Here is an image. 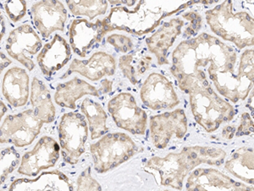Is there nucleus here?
<instances>
[{
	"label": "nucleus",
	"mask_w": 254,
	"mask_h": 191,
	"mask_svg": "<svg viewBox=\"0 0 254 191\" xmlns=\"http://www.w3.org/2000/svg\"><path fill=\"white\" fill-rule=\"evenodd\" d=\"M149 127L153 145L158 149H165L173 137L179 139L185 137L188 133V118L184 110L176 109L151 116Z\"/></svg>",
	"instance_id": "nucleus-9"
},
{
	"label": "nucleus",
	"mask_w": 254,
	"mask_h": 191,
	"mask_svg": "<svg viewBox=\"0 0 254 191\" xmlns=\"http://www.w3.org/2000/svg\"><path fill=\"white\" fill-rule=\"evenodd\" d=\"M44 122L36 116L33 109L9 115L1 125L0 142L17 147L31 145L40 133Z\"/></svg>",
	"instance_id": "nucleus-6"
},
{
	"label": "nucleus",
	"mask_w": 254,
	"mask_h": 191,
	"mask_svg": "<svg viewBox=\"0 0 254 191\" xmlns=\"http://www.w3.org/2000/svg\"><path fill=\"white\" fill-rule=\"evenodd\" d=\"M237 132V128L233 126H226L222 131V138L225 139H233L235 133Z\"/></svg>",
	"instance_id": "nucleus-33"
},
{
	"label": "nucleus",
	"mask_w": 254,
	"mask_h": 191,
	"mask_svg": "<svg viewBox=\"0 0 254 191\" xmlns=\"http://www.w3.org/2000/svg\"><path fill=\"white\" fill-rule=\"evenodd\" d=\"M11 63V61H10L9 58H7L6 55H4L3 52H1V56H0V68H1V69H0V71L3 72V70L4 69L5 67L9 66Z\"/></svg>",
	"instance_id": "nucleus-34"
},
{
	"label": "nucleus",
	"mask_w": 254,
	"mask_h": 191,
	"mask_svg": "<svg viewBox=\"0 0 254 191\" xmlns=\"http://www.w3.org/2000/svg\"><path fill=\"white\" fill-rule=\"evenodd\" d=\"M152 65L153 58L143 49L122 55L119 59L120 69L133 85L138 84L142 76L150 70Z\"/></svg>",
	"instance_id": "nucleus-22"
},
{
	"label": "nucleus",
	"mask_w": 254,
	"mask_h": 191,
	"mask_svg": "<svg viewBox=\"0 0 254 191\" xmlns=\"http://www.w3.org/2000/svg\"><path fill=\"white\" fill-rule=\"evenodd\" d=\"M138 148L129 135L124 133L105 134L90 145L94 169L104 174L127 162L137 152Z\"/></svg>",
	"instance_id": "nucleus-4"
},
{
	"label": "nucleus",
	"mask_w": 254,
	"mask_h": 191,
	"mask_svg": "<svg viewBox=\"0 0 254 191\" xmlns=\"http://www.w3.org/2000/svg\"><path fill=\"white\" fill-rule=\"evenodd\" d=\"M2 93L13 107L24 106L30 96V79L26 71L20 67L8 70L2 81Z\"/></svg>",
	"instance_id": "nucleus-19"
},
{
	"label": "nucleus",
	"mask_w": 254,
	"mask_h": 191,
	"mask_svg": "<svg viewBox=\"0 0 254 191\" xmlns=\"http://www.w3.org/2000/svg\"><path fill=\"white\" fill-rule=\"evenodd\" d=\"M184 21L179 18H175L164 24L160 29L146 39L147 49L156 56L160 66L169 64L168 50L173 45L176 38L181 34Z\"/></svg>",
	"instance_id": "nucleus-20"
},
{
	"label": "nucleus",
	"mask_w": 254,
	"mask_h": 191,
	"mask_svg": "<svg viewBox=\"0 0 254 191\" xmlns=\"http://www.w3.org/2000/svg\"><path fill=\"white\" fill-rule=\"evenodd\" d=\"M81 109L88 121L92 139H98L107 133V114L101 104L86 98L81 103Z\"/></svg>",
	"instance_id": "nucleus-24"
},
{
	"label": "nucleus",
	"mask_w": 254,
	"mask_h": 191,
	"mask_svg": "<svg viewBox=\"0 0 254 191\" xmlns=\"http://www.w3.org/2000/svg\"><path fill=\"white\" fill-rule=\"evenodd\" d=\"M107 42L115 48L116 51L123 53V54L132 51L133 47H134L131 38L127 37L126 35H110L107 38Z\"/></svg>",
	"instance_id": "nucleus-30"
},
{
	"label": "nucleus",
	"mask_w": 254,
	"mask_h": 191,
	"mask_svg": "<svg viewBox=\"0 0 254 191\" xmlns=\"http://www.w3.org/2000/svg\"><path fill=\"white\" fill-rule=\"evenodd\" d=\"M113 83L109 79H104L101 82V86L98 88L88 84L78 78L69 80L61 84L56 88L55 94V103L61 107L69 108L75 110V102L79 98L85 96H98L104 94L110 93L112 91Z\"/></svg>",
	"instance_id": "nucleus-15"
},
{
	"label": "nucleus",
	"mask_w": 254,
	"mask_h": 191,
	"mask_svg": "<svg viewBox=\"0 0 254 191\" xmlns=\"http://www.w3.org/2000/svg\"><path fill=\"white\" fill-rule=\"evenodd\" d=\"M1 118L3 117V114L7 111V108H6L5 104H3V102L1 101Z\"/></svg>",
	"instance_id": "nucleus-37"
},
{
	"label": "nucleus",
	"mask_w": 254,
	"mask_h": 191,
	"mask_svg": "<svg viewBox=\"0 0 254 191\" xmlns=\"http://www.w3.org/2000/svg\"><path fill=\"white\" fill-rule=\"evenodd\" d=\"M233 3L225 1L206 12L212 32L225 41L235 43L239 49L254 45V19L246 12L232 13Z\"/></svg>",
	"instance_id": "nucleus-2"
},
{
	"label": "nucleus",
	"mask_w": 254,
	"mask_h": 191,
	"mask_svg": "<svg viewBox=\"0 0 254 191\" xmlns=\"http://www.w3.org/2000/svg\"><path fill=\"white\" fill-rule=\"evenodd\" d=\"M3 9L13 22H17L26 15V2L22 0L3 2Z\"/></svg>",
	"instance_id": "nucleus-28"
},
{
	"label": "nucleus",
	"mask_w": 254,
	"mask_h": 191,
	"mask_svg": "<svg viewBox=\"0 0 254 191\" xmlns=\"http://www.w3.org/2000/svg\"><path fill=\"white\" fill-rule=\"evenodd\" d=\"M76 191H102L101 186L93 178L90 167H87L78 177Z\"/></svg>",
	"instance_id": "nucleus-29"
},
{
	"label": "nucleus",
	"mask_w": 254,
	"mask_h": 191,
	"mask_svg": "<svg viewBox=\"0 0 254 191\" xmlns=\"http://www.w3.org/2000/svg\"><path fill=\"white\" fill-rule=\"evenodd\" d=\"M237 79H245L253 86L254 84V49L246 50L241 56Z\"/></svg>",
	"instance_id": "nucleus-27"
},
{
	"label": "nucleus",
	"mask_w": 254,
	"mask_h": 191,
	"mask_svg": "<svg viewBox=\"0 0 254 191\" xmlns=\"http://www.w3.org/2000/svg\"><path fill=\"white\" fill-rule=\"evenodd\" d=\"M71 58V48L61 35H55L52 40L44 45L37 57L42 73L47 78L52 77L62 69Z\"/></svg>",
	"instance_id": "nucleus-17"
},
{
	"label": "nucleus",
	"mask_w": 254,
	"mask_h": 191,
	"mask_svg": "<svg viewBox=\"0 0 254 191\" xmlns=\"http://www.w3.org/2000/svg\"><path fill=\"white\" fill-rule=\"evenodd\" d=\"M42 49V40L30 24H23L9 33L6 51L10 57L32 71L35 63L33 56Z\"/></svg>",
	"instance_id": "nucleus-10"
},
{
	"label": "nucleus",
	"mask_w": 254,
	"mask_h": 191,
	"mask_svg": "<svg viewBox=\"0 0 254 191\" xmlns=\"http://www.w3.org/2000/svg\"><path fill=\"white\" fill-rule=\"evenodd\" d=\"M226 152L212 146H188L179 153H170L165 157H152L146 168L156 171L163 186L182 191L186 177L190 172L202 165L220 167L225 162Z\"/></svg>",
	"instance_id": "nucleus-1"
},
{
	"label": "nucleus",
	"mask_w": 254,
	"mask_h": 191,
	"mask_svg": "<svg viewBox=\"0 0 254 191\" xmlns=\"http://www.w3.org/2000/svg\"><path fill=\"white\" fill-rule=\"evenodd\" d=\"M225 168L238 180L254 186V149L242 147L233 151Z\"/></svg>",
	"instance_id": "nucleus-21"
},
{
	"label": "nucleus",
	"mask_w": 254,
	"mask_h": 191,
	"mask_svg": "<svg viewBox=\"0 0 254 191\" xmlns=\"http://www.w3.org/2000/svg\"><path fill=\"white\" fill-rule=\"evenodd\" d=\"M9 191H73L72 182L58 170L44 172L32 180L19 179L12 183Z\"/></svg>",
	"instance_id": "nucleus-18"
},
{
	"label": "nucleus",
	"mask_w": 254,
	"mask_h": 191,
	"mask_svg": "<svg viewBox=\"0 0 254 191\" xmlns=\"http://www.w3.org/2000/svg\"><path fill=\"white\" fill-rule=\"evenodd\" d=\"M252 133H254V122H253L249 113H243L239 127L236 132V135L237 137L243 136V135H249Z\"/></svg>",
	"instance_id": "nucleus-31"
},
{
	"label": "nucleus",
	"mask_w": 254,
	"mask_h": 191,
	"mask_svg": "<svg viewBox=\"0 0 254 191\" xmlns=\"http://www.w3.org/2000/svg\"><path fill=\"white\" fill-rule=\"evenodd\" d=\"M61 146L51 137L41 138L32 151L21 159L18 174L24 176H38L41 171L53 168L60 158Z\"/></svg>",
	"instance_id": "nucleus-12"
},
{
	"label": "nucleus",
	"mask_w": 254,
	"mask_h": 191,
	"mask_svg": "<svg viewBox=\"0 0 254 191\" xmlns=\"http://www.w3.org/2000/svg\"><path fill=\"white\" fill-rule=\"evenodd\" d=\"M5 33V28H4V21H3V15H1V33H0V37H1V40L3 39V37Z\"/></svg>",
	"instance_id": "nucleus-36"
},
{
	"label": "nucleus",
	"mask_w": 254,
	"mask_h": 191,
	"mask_svg": "<svg viewBox=\"0 0 254 191\" xmlns=\"http://www.w3.org/2000/svg\"><path fill=\"white\" fill-rule=\"evenodd\" d=\"M31 103L36 116L44 123L54 122L56 115L51 95L43 82L33 78L31 90Z\"/></svg>",
	"instance_id": "nucleus-23"
},
{
	"label": "nucleus",
	"mask_w": 254,
	"mask_h": 191,
	"mask_svg": "<svg viewBox=\"0 0 254 191\" xmlns=\"http://www.w3.org/2000/svg\"><path fill=\"white\" fill-rule=\"evenodd\" d=\"M116 71V61L113 55L99 51L93 54L88 60L74 59L69 69L61 79H66L72 73H78L91 81L100 80L104 77L113 76Z\"/></svg>",
	"instance_id": "nucleus-16"
},
{
	"label": "nucleus",
	"mask_w": 254,
	"mask_h": 191,
	"mask_svg": "<svg viewBox=\"0 0 254 191\" xmlns=\"http://www.w3.org/2000/svg\"><path fill=\"white\" fill-rule=\"evenodd\" d=\"M110 3H111L112 5H121V4H125L127 6H132L133 4L136 3V1H112L110 0Z\"/></svg>",
	"instance_id": "nucleus-35"
},
{
	"label": "nucleus",
	"mask_w": 254,
	"mask_h": 191,
	"mask_svg": "<svg viewBox=\"0 0 254 191\" xmlns=\"http://www.w3.org/2000/svg\"><path fill=\"white\" fill-rule=\"evenodd\" d=\"M188 191H254V186L237 182L214 168H197L189 175Z\"/></svg>",
	"instance_id": "nucleus-13"
},
{
	"label": "nucleus",
	"mask_w": 254,
	"mask_h": 191,
	"mask_svg": "<svg viewBox=\"0 0 254 191\" xmlns=\"http://www.w3.org/2000/svg\"><path fill=\"white\" fill-rule=\"evenodd\" d=\"M20 163V155L15 148L8 147L1 151V184L15 171Z\"/></svg>",
	"instance_id": "nucleus-26"
},
{
	"label": "nucleus",
	"mask_w": 254,
	"mask_h": 191,
	"mask_svg": "<svg viewBox=\"0 0 254 191\" xmlns=\"http://www.w3.org/2000/svg\"><path fill=\"white\" fill-rule=\"evenodd\" d=\"M108 110L117 127L132 134H145L147 113L139 107L131 94L121 93L115 96L108 103Z\"/></svg>",
	"instance_id": "nucleus-7"
},
{
	"label": "nucleus",
	"mask_w": 254,
	"mask_h": 191,
	"mask_svg": "<svg viewBox=\"0 0 254 191\" xmlns=\"http://www.w3.org/2000/svg\"><path fill=\"white\" fill-rule=\"evenodd\" d=\"M142 103L153 110H171L180 104V98L173 84L160 73L147 77L140 91Z\"/></svg>",
	"instance_id": "nucleus-11"
},
{
	"label": "nucleus",
	"mask_w": 254,
	"mask_h": 191,
	"mask_svg": "<svg viewBox=\"0 0 254 191\" xmlns=\"http://www.w3.org/2000/svg\"><path fill=\"white\" fill-rule=\"evenodd\" d=\"M110 17L96 20L95 22H91L84 18L71 21L69 28V43L76 55L82 58L86 57L93 47L100 43L105 35L116 29L111 25Z\"/></svg>",
	"instance_id": "nucleus-8"
},
{
	"label": "nucleus",
	"mask_w": 254,
	"mask_h": 191,
	"mask_svg": "<svg viewBox=\"0 0 254 191\" xmlns=\"http://www.w3.org/2000/svg\"><path fill=\"white\" fill-rule=\"evenodd\" d=\"M166 191V190H165V191Z\"/></svg>",
	"instance_id": "nucleus-38"
},
{
	"label": "nucleus",
	"mask_w": 254,
	"mask_h": 191,
	"mask_svg": "<svg viewBox=\"0 0 254 191\" xmlns=\"http://www.w3.org/2000/svg\"><path fill=\"white\" fill-rule=\"evenodd\" d=\"M188 95L194 118L208 133L215 132L222 123L234 118L233 105L218 96L210 86L195 88Z\"/></svg>",
	"instance_id": "nucleus-3"
},
{
	"label": "nucleus",
	"mask_w": 254,
	"mask_h": 191,
	"mask_svg": "<svg viewBox=\"0 0 254 191\" xmlns=\"http://www.w3.org/2000/svg\"><path fill=\"white\" fill-rule=\"evenodd\" d=\"M67 5L74 15H85L92 20L98 15H104L107 11L108 2L104 0L90 1L67 0Z\"/></svg>",
	"instance_id": "nucleus-25"
},
{
	"label": "nucleus",
	"mask_w": 254,
	"mask_h": 191,
	"mask_svg": "<svg viewBox=\"0 0 254 191\" xmlns=\"http://www.w3.org/2000/svg\"><path fill=\"white\" fill-rule=\"evenodd\" d=\"M32 16L36 28L44 38L55 31L63 32L67 10L61 1H39L32 6Z\"/></svg>",
	"instance_id": "nucleus-14"
},
{
	"label": "nucleus",
	"mask_w": 254,
	"mask_h": 191,
	"mask_svg": "<svg viewBox=\"0 0 254 191\" xmlns=\"http://www.w3.org/2000/svg\"><path fill=\"white\" fill-rule=\"evenodd\" d=\"M183 17L188 20H190V25L188 26V29H186L185 37H189L191 35H194L197 32V31L201 28V23H202V19L201 16L196 15L194 12H188L182 15Z\"/></svg>",
	"instance_id": "nucleus-32"
},
{
	"label": "nucleus",
	"mask_w": 254,
	"mask_h": 191,
	"mask_svg": "<svg viewBox=\"0 0 254 191\" xmlns=\"http://www.w3.org/2000/svg\"><path fill=\"white\" fill-rule=\"evenodd\" d=\"M61 155L64 161L70 165L78 162L86 150L88 126L81 114H64L58 126Z\"/></svg>",
	"instance_id": "nucleus-5"
}]
</instances>
